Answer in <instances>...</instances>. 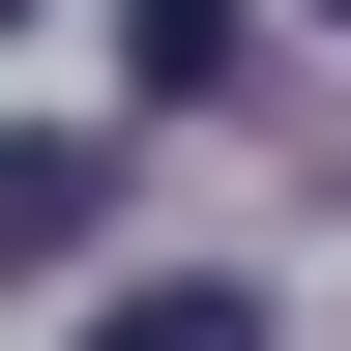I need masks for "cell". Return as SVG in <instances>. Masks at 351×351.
Returning <instances> with one entry per match:
<instances>
[{"instance_id": "cell-1", "label": "cell", "mask_w": 351, "mask_h": 351, "mask_svg": "<svg viewBox=\"0 0 351 351\" xmlns=\"http://www.w3.org/2000/svg\"><path fill=\"white\" fill-rule=\"evenodd\" d=\"M234 59H263V0H117V88H147V117H205Z\"/></svg>"}, {"instance_id": "cell-2", "label": "cell", "mask_w": 351, "mask_h": 351, "mask_svg": "<svg viewBox=\"0 0 351 351\" xmlns=\"http://www.w3.org/2000/svg\"><path fill=\"white\" fill-rule=\"evenodd\" d=\"M88 351H263V293H234V263H147V293H117Z\"/></svg>"}, {"instance_id": "cell-3", "label": "cell", "mask_w": 351, "mask_h": 351, "mask_svg": "<svg viewBox=\"0 0 351 351\" xmlns=\"http://www.w3.org/2000/svg\"><path fill=\"white\" fill-rule=\"evenodd\" d=\"M322 29H351V0H322Z\"/></svg>"}]
</instances>
